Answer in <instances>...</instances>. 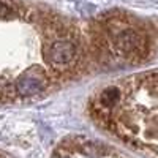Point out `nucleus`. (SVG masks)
<instances>
[{"mask_svg": "<svg viewBox=\"0 0 158 158\" xmlns=\"http://www.w3.org/2000/svg\"><path fill=\"white\" fill-rule=\"evenodd\" d=\"M115 49L127 59H141L147 52L146 38L131 29L122 30L115 38Z\"/></svg>", "mask_w": 158, "mask_h": 158, "instance_id": "obj_1", "label": "nucleus"}, {"mask_svg": "<svg viewBox=\"0 0 158 158\" xmlns=\"http://www.w3.org/2000/svg\"><path fill=\"white\" fill-rule=\"evenodd\" d=\"M77 54V49L73 41L70 40H56L48 51H46V60L48 63L54 65V67H67L73 63Z\"/></svg>", "mask_w": 158, "mask_h": 158, "instance_id": "obj_2", "label": "nucleus"}, {"mask_svg": "<svg viewBox=\"0 0 158 158\" xmlns=\"http://www.w3.org/2000/svg\"><path fill=\"white\" fill-rule=\"evenodd\" d=\"M48 85V81L41 71H32L21 76L16 84L13 85L15 94L21 98H27V97H33L40 92H43Z\"/></svg>", "mask_w": 158, "mask_h": 158, "instance_id": "obj_3", "label": "nucleus"}, {"mask_svg": "<svg viewBox=\"0 0 158 158\" xmlns=\"http://www.w3.org/2000/svg\"><path fill=\"white\" fill-rule=\"evenodd\" d=\"M16 15V10L13 8L10 3L0 0V18H13Z\"/></svg>", "mask_w": 158, "mask_h": 158, "instance_id": "obj_4", "label": "nucleus"}, {"mask_svg": "<svg viewBox=\"0 0 158 158\" xmlns=\"http://www.w3.org/2000/svg\"><path fill=\"white\" fill-rule=\"evenodd\" d=\"M59 158H68V156H59Z\"/></svg>", "mask_w": 158, "mask_h": 158, "instance_id": "obj_5", "label": "nucleus"}]
</instances>
